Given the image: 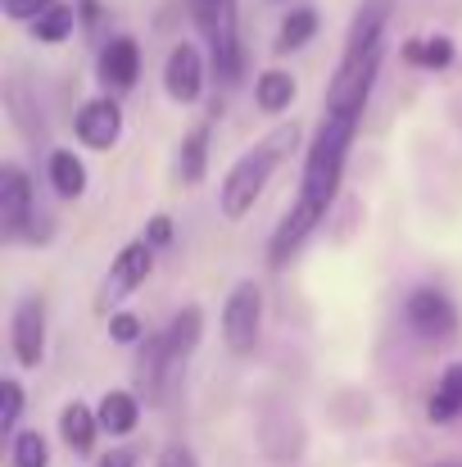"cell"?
<instances>
[{"label":"cell","mask_w":462,"mask_h":467,"mask_svg":"<svg viewBox=\"0 0 462 467\" xmlns=\"http://www.w3.org/2000/svg\"><path fill=\"white\" fill-rule=\"evenodd\" d=\"M295 146H300V123H282V128H272L254 150H245V155L227 168V177H222V186H218V204H222V218H227V223H241V218L254 209V200L263 195L268 177L282 168V159L291 155Z\"/></svg>","instance_id":"1"},{"label":"cell","mask_w":462,"mask_h":467,"mask_svg":"<svg viewBox=\"0 0 462 467\" xmlns=\"http://www.w3.org/2000/svg\"><path fill=\"white\" fill-rule=\"evenodd\" d=\"M363 114H326L322 128H317V141L304 155V177H300V200L313 209H331L335 191H340V172H344V155L354 146V132H358Z\"/></svg>","instance_id":"2"},{"label":"cell","mask_w":462,"mask_h":467,"mask_svg":"<svg viewBox=\"0 0 462 467\" xmlns=\"http://www.w3.org/2000/svg\"><path fill=\"white\" fill-rule=\"evenodd\" d=\"M381 55H385V41L381 46H367V50L340 55V68H335V78L326 87V114H363L367 109V96H372Z\"/></svg>","instance_id":"3"},{"label":"cell","mask_w":462,"mask_h":467,"mask_svg":"<svg viewBox=\"0 0 462 467\" xmlns=\"http://www.w3.org/2000/svg\"><path fill=\"white\" fill-rule=\"evenodd\" d=\"M263 331V291L254 282H236V291L222 305V340L231 354H254Z\"/></svg>","instance_id":"4"},{"label":"cell","mask_w":462,"mask_h":467,"mask_svg":"<svg viewBox=\"0 0 462 467\" xmlns=\"http://www.w3.org/2000/svg\"><path fill=\"white\" fill-rule=\"evenodd\" d=\"M404 313H408V327L422 340H454L458 336V305L445 291H436V286H417L408 296Z\"/></svg>","instance_id":"5"},{"label":"cell","mask_w":462,"mask_h":467,"mask_svg":"<svg viewBox=\"0 0 462 467\" xmlns=\"http://www.w3.org/2000/svg\"><path fill=\"white\" fill-rule=\"evenodd\" d=\"M150 268H154V245L150 241H128V245L118 250V259L109 264V277H105V286H100V309L128 300V296L150 277Z\"/></svg>","instance_id":"6"},{"label":"cell","mask_w":462,"mask_h":467,"mask_svg":"<svg viewBox=\"0 0 462 467\" xmlns=\"http://www.w3.org/2000/svg\"><path fill=\"white\" fill-rule=\"evenodd\" d=\"M163 91L177 100V105H195L200 91H204V59L190 41H177L163 59Z\"/></svg>","instance_id":"7"},{"label":"cell","mask_w":462,"mask_h":467,"mask_svg":"<svg viewBox=\"0 0 462 467\" xmlns=\"http://www.w3.org/2000/svg\"><path fill=\"white\" fill-rule=\"evenodd\" d=\"M9 340H14V358L23 368H36L41 363V354H46V300L41 296L18 300L14 322H9Z\"/></svg>","instance_id":"8"},{"label":"cell","mask_w":462,"mask_h":467,"mask_svg":"<svg viewBox=\"0 0 462 467\" xmlns=\"http://www.w3.org/2000/svg\"><path fill=\"white\" fill-rule=\"evenodd\" d=\"M77 141L87 146V150H109L118 137H123V109H118V100H109V96H96V100H87L82 109H77Z\"/></svg>","instance_id":"9"},{"label":"cell","mask_w":462,"mask_h":467,"mask_svg":"<svg viewBox=\"0 0 462 467\" xmlns=\"http://www.w3.org/2000/svg\"><path fill=\"white\" fill-rule=\"evenodd\" d=\"M0 223H5V236L18 241L27 236V223H32V182L18 163H5L0 168Z\"/></svg>","instance_id":"10"},{"label":"cell","mask_w":462,"mask_h":467,"mask_svg":"<svg viewBox=\"0 0 462 467\" xmlns=\"http://www.w3.org/2000/svg\"><path fill=\"white\" fill-rule=\"evenodd\" d=\"M200 336H204V313H200V305H186V309L168 322V331H159V345H163L168 377H172V372H177V368H181L190 354H195Z\"/></svg>","instance_id":"11"},{"label":"cell","mask_w":462,"mask_h":467,"mask_svg":"<svg viewBox=\"0 0 462 467\" xmlns=\"http://www.w3.org/2000/svg\"><path fill=\"white\" fill-rule=\"evenodd\" d=\"M137 73H141V50L132 36H114L105 50H100V78L118 91L137 87Z\"/></svg>","instance_id":"12"},{"label":"cell","mask_w":462,"mask_h":467,"mask_svg":"<svg viewBox=\"0 0 462 467\" xmlns=\"http://www.w3.org/2000/svg\"><path fill=\"white\" fill-rule=\"evenodd\" d=\"M390 9L395 0H363L354 23H349V36H344V55L349 50H367V46H381L385 41V23H390Z\"/></svg>","instance_id":"13"},{"label":"cell","mask_w":462,"mask_h":467,"mask_svg":"<svg viewBox=\"0 0 462 467\" xmlns=\"http://www.w3.org/2000/svg\"><path fill=\"white\" fill-rule=\"evenodd\" d=\"M96 431H100V418H96L82 400H73V404L59 413V436H64V445H68L73 454H91Z\"/></svg>","instance_id":"14"},{"label":"cell","mask_w":462,"mask_h":467,"mask_svg":"<svg viewBox=\"0 0 462 467\" xmlns=\"http://www.w3.org/2000/svg\"><path fill=\"white\" fill-rule=\"evenodd\" d=\"M96 418H100V431H109V436H128V431H137L141 404H137L132 390H109V395L100 400Z\"/></svg>","instance_id":"15"},{"label":"cell","mask_w":462,"mask_h":467,"mask_svg":"<svg viewBox=\"0 0 462 467\" xmlns=\"http://www.w3.org/2000/svg\"><path fill=\"white\" fill-rule=\"evenodd\" d=\"M426 413H431V422H454V418H462V363H449L440 372Z\"/></svg>","instance_id":"16"},{"label":"cell","mask_w":462,"mask_h":467,"mask_svg":"<svg viewBox=\"0 0 462 467\" xmlns=\"http://www.w3.org/2000/svg\"><path fill=\"white\" fill-rule=\"evenodd\" d=\"M291 100H295V78H291V73L268 68V73L254 82V105H259L263 114H282V109H291Z\"/></svg>","instance_id":"17"},{"label":"cell","mask_w":462,"mask_h":467,"mask_svg":"<svg viewBox=\"0 0 462 467\" xmlns=\"http://www.w3.org/2000/svg\"><path fill=\"white\" fill-rule=\"evenodd\" d=\"M50 186L64 195V200H77L87 191V163L73 155V150H55L50 155Z\"/></svg>","instance_id":"18"},{"label":"cell","mask_w":462,"mask_h":467,"mask_svg":"<svg viewBox=\"0 0 462 467\" xmlns=\"http://www.w3.org/2000/svg\"><path fill=\"white\" fill-rule=\"evenodd\" d=\"M204 163H209V123H200L181 137V182H200Z\"/></svg>","instance_id":"19"},{"label":"cell","mask_w":462,"mask_h":467,"mask_svg":"<svg viewBox=\"0 0 462 467\" xmlns=\"http://www.w3.org/2000/svg\"><path fill=\"white\" fill-rule=\"evenodd\" d=\"M404 59L408 64H426V68H445L454 59V41L449 36H417L404 46Z\"/></svg>","instance_id":"20"},{"label":"cell","mask_w":462,"mask_h":467,"mask_svg":"<svg viewBox=\"0 0 462 467\" xmlns=\"http://www.w3.org/2000/svg\"><path fill=\"white\" fill-rule=\"evenodd\" d=\"M313 32H317V14H313V9H291L286 23H282L277 50H300V46L313 41Z\"/></svg>","instance_id":"21"},{"label":"cell","mask_w":462,"mask_h":467,"mask_svg":"<svg viewBox=\"0 0 462 467\" xmlns=\"http://www.w3.org/2000/svg\"><path fill=\"white\" fill-rule=\"evenodd\" d=\"M32 32H36V41H46V46L64 41V36L73 32V9H68V5H50V9L32 23Z\"/></svg>","instance_id":"22"},{"label":"cell","mask_w":462,"mask_h":467,"mask_svg":"<svg viewBox=\"0 0 462 467\" xmlns=\"http://www.w3.org/2000/svg\"><path fill=\"white\" fill-rule=\"evenodd\" d=\"M14 467H50V445L41 431H18L14 436Z\"/></svg>","instance_id":"23"},{"label":"cell","mask_w":462,"mask_h":467,"mask_svg":"<svg viewBox=\"0 0 462 467\" xmlns=\"http://www.w3.org/2000/svg\"><path fill=\"white\" fill-rule=\"evenodd\" d=\"M18 413H23V386L9 377V381L0 386V431H5V436H14Z\"/></svg>","instance_id":"24"},{"label":"cell","mask_w":462,"mask_h":467,"mask_svg":"<svg viewBox=\"0 0 462 467\" xmlns=\"http://www.w3.org/2000/svg\"><path fill=\"white\" fill-rule=\"evenodd\" d=\"M50 5H59V0H0L5 18H14V23H36Z\"/></svg>","instance_id":"25"},{"label":"cell","mask_w":462,"mask_h":467,"mask_svg":"<svg viewBox=\"0 0 462 467\" xmlns=\"http://www.w3.org/2000/svg\"><path fill=\"white\" fill-rule=\"evenodd\" d=\"M109 336H114L118 345H137V340H141V317H137V313H114V317H109Z\"/></svg>","instance_id":"26"},{"label":"cell","mask_w":462,"mask_h":467,"mask_svg":"<svg viewBox=\"0 0 462 467\" xmlns=\"http://www.w3.org/2000/svg\"><path fill=\"white\" fill-rule=\"evenodd\" d=\"M154 467H200V463H195V454H190L186 445H168V450L159 454V463Z\"/></svg>","instance_id":"27"},{"label":"cell","mask_w":462,"mask_h":467,"mask_svg":"<svg viewBox=\"0 0 462 467\" xmlns=\"http://www.w3.org/2000/svg\"><path fill=\"white\" fill-rule=\"evenodd\" d=\"M146 241H150V245H168V241H172V218H168V213H154Z\"/></svg>","instance_id":"28"},{"label":"cell","mask_w":462,"mask_h":467,"mask_svg":"<svg viewBox=\"0 0 462 467\" xmlns=\"http://www.w3.org/2000/svg\"><path fill=\"white\" fill-rule=\"evenodd\" d=\"M96 467H137V459H132L128 450H109V454H105Z\"/></svg>","instance_id":"29"}]
</instances>
